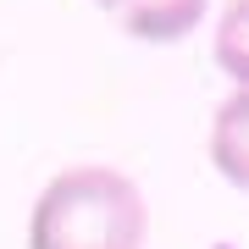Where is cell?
<instances>
[{
    "instance_id": "obj_2",
    "label": "cell",
    "mask_w": 249,
    "mask_h": 249,
    "mask_svg": "<svg viewBox=\"0 0 249 249\" xmlns=\"http://www.w3.org/2000/svg\"><path fill=\"white\" fill-rule=\"evenodd\" d=\"M100 6L139 45H178V39H188L199 28L211 0H100Z\"/></svg>"
},
{
    "instance_id": "obj_3",
    "label": "cell",
    "mask_w": 249,
    "mask_h": 249,
    "mask_svg": "<svg viewBox=\"0 0 249 249\" xmlns=\"http://www.w3.org/2000/svg\"><path fill=\"white\" fill-rule=\"evenodd\" d=\"M211 166L249 194V89L227 94L211 116Z\"/></svg>"
},
{
    "instance_id": "obj_4",
    "label": "cell",
    "mask_w": 249,
    "mask_h": 249,
    "mask_svg": "<svg viewBox=\"0 0 249 249\" xmlns=\"http://www.w3.org/2000/svg\"><path fill=\"white\" fill-rule=\"evenodd\" d=\"M216 67L249 89V0H227L222 22H216Z\"/></svg>"
},
{
    "instance_id": "obj_1",
    "label": "cell",
    "mask_w": 249,
    "mask_h": 249,
    "mask_svg": "<svg viewBox=\"0 0 249 249\" xmlns=\"http://www.w3.org/2000/svg\"><path fill=\"white\" fill-rule=\"evenodd\" d=\"M150 211L127 172L67 166L28 211V249H144Z\"/></svg>"
}]
</instances>
